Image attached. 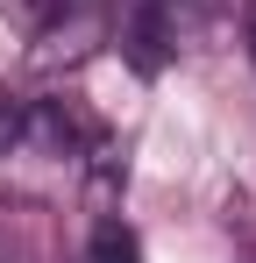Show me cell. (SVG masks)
I'll return each instance as SVG.
<instances>
[{
    "label": "cell",
    "instance_id": "6da1fadb",
    "mask_svg": "<svg viewBox=\"0 0 256 263\" xmlns=\"http://www.w3.org/2000/svg\"><path fill=\"white\" fill-rule=\"evenodd\" d=\"M192 43V0H135L128 14V50L142 71H164V57Z\"/></svg>",
    "mask_w": 256,
    "mask_h": 263
},
{
    "label": "cell",
    "instance_id": "7a4b0ae2",
    "mask_svg": "<svg viewBox=\"0 0 256 263\" xmlns=\"http://www.w3.org/2000/svg\"><path fill=\"white\" fill-rule=\"evenodd\" d=\"M85 263H142V242L121 214H100L93 235H85Z\"/></svg>",
    "mask_w": 256,
    "mask_h": 263
},
{
    "label": "cell",
    "instance_id": "3957f363",
    "mask_svg": "<svg viewBox=\"0 0 256 263\" xmlns=\"http://www.w3.org/2000/svg\"><path fill=\"white\" fill-rule=\"evenodd\" d=\"M22 149V100L14 92H0V164Z\"/></svg>",
    "mask_w": 256,
    "mask_h": 263
},
{
    "label": "cell",
    "instance_id": "277c9868",
    "mask_svg": "<svg viewBox=\"0 0 256 263\" xmlns=\"http://www.w3.org/2000/svg\"><path fill=\"white\" fill-rule=\"evenodd\" d=\"M0 263H14V249H7V235H0Z\"/></svg>",
    "mask_w": 256,
    "mask_h": 263
},
{
    "label": "cell",
    "instance_id": "5b68a950",
    "mask_svg": "<svg viewBox=\"0 0 256 263\" xmlns=\"http://www.w3.org/2000/svg\"><path fill=\"white\" fill-rule=\"evenodd\" d=\"M249 36H256V14H249Z\"/></svg>",
    "mask_w": 256,
    "mask_h": 263
}]
</instances>
